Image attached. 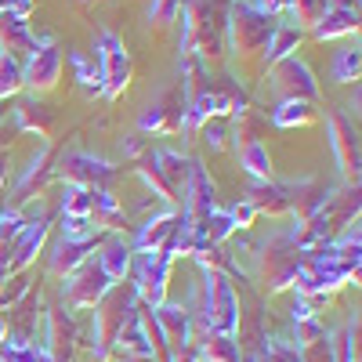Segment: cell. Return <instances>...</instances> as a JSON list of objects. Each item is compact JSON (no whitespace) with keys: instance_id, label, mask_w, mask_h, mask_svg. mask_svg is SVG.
Returning <instances> with one entry per match:
<instances>
[{"instance_id":"cell-1","label":"cell","mask_w":362,"mask_h":362,"mask_svg":"<svg viewBox=\"0 0 362 362\" xmlns=\"http://www.w3.org/2000/svg\"><path fill=\"white\" fill-rule=\"evenodd\" d=\"M276 33V22L268 15L254 11L247 0H228L225 11V47L232 51L243 80H257L264 76V54Z\"/></svg>"},{"instance_id":"cell-47","label":"cell","mask_w":362,"mask_h":362,"mask_svg":"<svg viewBox=\"0 0 362 362\" xmlns=\"http://www.w3.org/2000/svg\"><path fill=\"white\" fill-rule=\"evenodd\" d=\"M228 218H232V225H235V228H250V225H254V218H257V210H254L247 199H235V203L228 206Z\"/></svg>"},{"instance_id":"cell-45","label":"cell","mask_w":362,"mask_h":362,"mask_svg":"<svg viewBox=\"0 0 362 362\" xmlns=\"http://www.w3.org/2000/svg\"><path fill=\"white\" fill-rule=\"evenodd\" d=\"M181 11V0H153L148 4V22L153 25H170Z\"/></svg>"},{"instance_id":"cell-55","label":"cell","mask_w":362,"mask_h":362,"mask_svg":"<svg viewBox=\"0 0 362 362\" xmlns=\"http://www.w3.org/2000/svg\"><path fill=\"white\" fill-rule=\"evenodd\" d=\"M170 362H196V348L189 344L185 351H177V355H170Z\"/></svg>"},{"instance_id":"cell-5","label":"cell","mask_w":362,"mask_h":362,"mask_svg":"<svg viewBox=\"0 0 362 362\" xmlns=\"http://www.w3.org/2000/svg\"><path fill=\"white\" fill-rule=\"evenodd\" d=\"M300 261H305V254L297 250V243H293L286 232H279V235H272L268 243H261V254H257V279L264 283L268 293L290 290Z\"/></svg>"},{"instance_id":"cell-39","label":"cell","mask_w":362,"mask_h":362,"mask_svg":"<svg viewBox=\"0 0 362 362\" xmlns=\"http://www.w3.org/2000/svg\"><path fill=\"white\" fill-rule=\"evenodd\" d=\"M329 76L337 83H355L362 76V51L358 47H341L334 54V66H329Z\"/></svg>"},{"instance_id":"cell-42","label":"cell","mask_w":362,"mask_h":362,"mask_svg":"<svg viewBox=\"0 0 362 362\" xmlns=\"http://www.w3.org/2000/svg\"><path fill=\"white\" fill-rule=\"evenodd\" d=\"M90 196H95V189L66 185V196H62V214H66V218H90Z\"/></svg>"},{"instance_id":"cell-27","label":"cell","mask_w":362,"mask_h":362,"mask_svg":"<svg viewBox=\"0 0 362 362\" xmlns=\"http://www.w3.org/2000/svg\"><path fill=\"white\" fill-rule=\"evenodd\" d=\"M192 348H196L199 362H243L235 337H221V334H210V329H196Z\"/></svg>"},{"instance_id":"cell-44","label":"cell","mask_w":362,"mask_h":362,"mask_svg":"<svg viewBox=\"0 0 362 362\" xmlns=\"http://www.w3.org/2000/svg\"><path fill=\"white\" fill-rule=\"evenodd\" d=\"M297 358L300 362H334V348H329V334L308 344H297Z\"/></svg>"},{"instance_id":"cell-22","label":"cell","mask_w":362,"mask_h":362,"mask_svg":"<svg viewBox=\"0 0 362 362\" xmlns=\"http://www.w3.org/2000/svg\"><path fill=\"white\" fill-rule=\"evenodd\" d=\"M95 257H98L102 272H105L112 283H124V279L131 276L134 247H131V239H124V235H109V239H102V247H98Z\"/></svg>"},{"instance_id":"cell-36","label":"cell","mask_w":362,"mask_h":362,"mask_svg":"<svg viewBox=\"0 0 362 362\" xmlns=\"http://www.w3.org/2000/svg\"><path fill=\"white\" fill-rule=\"evenodd\" d=\"M239 167H243L254 181H272V156L261 141H250L239 148Z\"/></svg>"},{"instance_id":"cell-10","label":"cell","mask_w":362,"mask_h":362,"mask_svg":"<svg viewBox=\"0 0 362 362\" xmlns=\"http://www.w3.org/2000/svg\"><path fill=\"white\" fill-rule=\"evenodd\" d=\"M116 167L95 153H80V148H69V153L54 163V177H62L66 185H80V189H109L116 181Z\"/></svg>"},{"instance_id":"cell-34","label":"cell","mask_w":362,"mask_h":362,"mask_svg":"<svg viewBox=\"0 0 362 362\" xmlns=\"http://www.w3.org/2000/svg\"><path fill=\"white\" fill-rule=\"evenodd\" d=\"M261 131H264V116L257 112V109H243V112H235L232 116V141H235V153L243 145H250V141H261Z\"/></svg>"},{"instance_id":"cell-15","label":"cell","mask_w":362,"mask_h":362,"mask_svg":"<svg viewBox=\"0 0 362 362\" xmlns=\"http://www.w3.org/2000/svg\"><path fill=\"white\" fill-rule=\"evenodd\" d=\"M210 210H218V192H214V181H210L206 167L199 160L189 156V177H185V189H181V214L189 221L206 218Z\"/></svg>"},{"instance_id":"cell-12","label":"cell","mask_w":362,"mask_h":362,"mask_svg":"<svg viewBox=\"0 0 362 362\" xmlns=\"http://www.w3.org/2000/svg\"><path fill=\"white\" fill-rule=\"evenodd\" d=\"M326 127H329V148H334V160H337V167H341L344 185H358L362 153H358L355 124H351L344 112H329V116H326Z\"/></svg>"},{"instance_id":"cell-53","label":"cell","mask_w":362,"mask_h":362,"mask_svg":"<svg viewBox=\"0 0 362 362\" xmlns=\"http://www.w3.org/2000/svg\"><path fill=\"white\" fill-rule=\"evenodd\" d=\"M33 8H37V0H8V11L18 15V18H29V15H33Z\"/></svg>"},{"instance_id":"cell-23","label":"cell","mask_w":362,"mask_h":362,"mask_svg":"<svg viewBox=\"0 0 362 362\" xmlns=\"http://www.w3.org/2000/svg\"><path fill=\"white\" fill-rule=\"evenodd\" d=\"M29 51H37V37L29 33V22L4 8V11H0V54L25 58Z\"/></svg>"},{"instance_id":"cell-61","label":"cell","mask_w":362,"mask_h":362,"mask_svg":"<svg viewBox=\"0 0 362 362\" xmlns=\"http://www.w3.org/2000/svg\"><path fill=\"white\" fill-rule=\"evenodd\" d=\"M0 148H4V145H0Z\"/></svg>"},{"instance_id":"cell-57","label":"cell","mask_w":362,"mask_h":362,"mask_svg":"<svg viewBox=\"0 0 362 362\" xmlns=\"http://www.w3.org/2000/svg\"><path fill=\"white\" fill-rule=\"evenodd\" d=\"M341 8H351V11H358V0H337Z\"/></svg>"},{"instance_id":"cell-43","label":"cell","mask_w":362,"mask_h":362,"mask_svg":"<svg viewBox=\"0 0 362 362\" xmlns=\"http://www.w3.org/2000/svg\"><path fill=\"white\" fill-rule=\"evenodd\" d=\"M134 163H138L134 170H138V177L145 181V185H148V189H153V192H156V196H160L163 203H170V206H174V196H170V189L163 185V177H160V170L153 167V160H148V153H145L141 160H134Z\"/></svg>"},{"instance_id":"cell-24","label":"cell","mask_w":362,"mask_h":362,"mask_svg":"<svg viewBox=\"0 0 362 362\" xmlns=\"http://www.w3.org/2000/svg\"><path fill=\"white\" fill-rule=\"evenodd\" d=\"M148 160H153V167L160 170L163 185L170 189L174 206H181V189H185V177H189V156L174 153V148H153V153H148Z\"/></svg>"},{"instance_id":"cell-37","label":"cell","mask_w":362,"mask_h":362,"mask_svg":"<svg viewBox=\"0 0 362 362\" xmlns=\"http://www.w3.org/2000/svg\"><path fill=\"white\" fill-rule=\"evenodd\" d=\"M334 362H358V319H348L337 334H329Z\"/></svg>"},{"instance_id":"cell-31","label":"cell","mask_w":362,"mask_h":362,"mask_svg":"<svg viewBox=\"0 0 362 362\" xmlns=\"http://www.w3.org/2000/svg\"><path fill=\"white\" fill-rule=\"evenodd\" d=\"M69 62H73V73H76V83L83 95H102V66L95 54H83V51H69Z\"/></svg>"},{"instance_id":"cell-17","label":"cell","mask_w":362,"mask_h":362,"mask_svg":"<svg viewBox=\"0 0 362 362\" xmlns=\"http://www.w3.org/2000/svg\"><path fill=\"white\" fill-rule=\"evenodd\" d=\"M153 319H156V326H160V334H163L170 355L185 351V348L192 344V312H189V308L163 300L160 308H153Z\"/></svg>"},{"instance_id":"cell-32","label":"cell","mask_w":362,"mask_h":362,"mask_svg":"<svg viewBox=\"0 0 362 362\" xmlns=\"http://www.w3.org/2000/svg\"><path fill=\"white\" fill-rule=\"evenodd\" d=\"M300 40H305V29H297V25H276L272 44H268V54H264V69L276 66V62H283V58H290Z\"/></svg>"},{"instance_id":"cell-8","label":"cell","mask_w":362,"mask_h":362,"mask_svg":"<svg viewBox=\"0 0 362 362\" xmlns=\"http://www.w3.org/2000/svg\"><path fill=\"white\" fill-rule=\"evenodd\" d=\"M95 58L102 66V98L116 102L127 90V83H131V51L112 29H98Z\"/></svg>"},{"instance_id":"cell-26","label":"cell","mask_w":362,"mask_h":362,"mask_svg":"<svg viewBox=\"0 0 362 362\" xmlns=\"http://www.w3.org/2000/svg\"><path fill=\"white\" fill-rule=\"evenodd\" d=\"M15 124H18V131H29V134H37V138H51V131H54V109L44 102V98H22L15 109Z\"/></svg>"},{"instance_id":"cell-14","label":"cell","mask_w":362,"mask_h":362,"mask_svg":"<svg viewBox=\"0 0 362 362\" xmlns=\"http://www.w3.org/2000/svg\"><path fill=\"white\" fill-rule=\"evenodd\" d=\"M109 286L112 279L102 272L98 257H87L80 268H73L66 276V300H69V308H95Z\"/></svg>"},{"instance_id":"cell-46","label":"cell","mask_w":362,"mask_h":362,"mask_svg":"<svg viewBox=\"0 0 362 362\" xmlns=\"http://www.w3.org/2000/svg\"><path fill=\"white\" fill-rule=\"evenodd\" d=\"M264 362H300V358H297V348H293V344L264 341Z\"/></svg>"},{"instance_id":"cell-25","label":"cell","mask_w":362,"mask_h":362,"mask_svg":"<svg viewBox=\"0 0 362 362\" xmlns=\"http://www.w3.org/2000/svg\"><path fill=\"white\" fill-rule=\"evenodd\" d=\"M329 192H334V189H326L322 181H315V177H308V181H297V185H290V214H293L297 221H308V218H315L319 210L326 206Z\"/></svg>"},{"instance_id":"cell-59","label":"cell","mask_w":362,"mask_h":362,"mask_svg":"<svg viewBox=\"0 0 362 362\" xmlns=\"http://www.w3.org/2000/svg\"><path fill=\"white\" fill-rule=\"evenodd\" d=\"M0 11H4V0H0Z\"/></svg>"},{"instance_id":"cell-58","label":"cell","mask_w":362,"mask_h":362,"mask_svg":"<svg viewBox=\"0 0 362 362\" xmlns=\"http://www.w3.org/2000/svg\"><path fill=\"white\" fill-rule=\"evenodd\" d=\"M8 116V102H0V119H4Z\"/></svg>"},{"instance_id":"cell-21","label":"cell","mask_w":362,"mask_h":362,"mask_svg":"<svg viewBox=\"0 0 362 362\" xmlns=\"http://www.w3.org/2000/svg\"><path fill=\"white\" fill-rule=\"evenodd\" d=\"M243 199L257 210V214H268V218H283L290 214V185L283 181H254V185L243 192Z\"/></svg>"},{"instance_id":"cell-11","label":"cell","mask_w":362,"mask_h":362,"mask_svg":"<svg viewBox=\"0 0 362 362\" xmlns=\"http://www.w3.org/2000/svg\"><path fill=\"white\" fill-rule=\"evenodd\" d=\"M181 119H185V90H181V83H170L148 102V109L138 119V131L141 134H177Z\"/></svg>"},{"instance_id":"cell-28","label":"cell","mask_w":362,"mask_h":362,"mask_svg":"<svg viewBox=\"0 0 362 362\" xmlns=\"http://www.w3.org/2000/svg\"><path fill=\"white\" fill-rule=\"evenodd\" d=\"M90 228H105V232H119L127 225V218H124V210H119V203L112 199V192L109 189H95V196H90Z\"/></svg>"},{"instance_id":"cell-51","label":"cell","mask_w":362,"mask_h":362,"mask_svg":"<svg viewBox=\"0 0 362 362\" xmlns=\"http://www.w3.org/2000/svg\"><path fill=\"white\" fill-rule=\"evenodd\" d=\"M203 138H206V145L210 148H225V127L221 124H203Z\"/></svg>"},{"instance_id":"cell-18","label":"cell","mask_w":362,"mask_h":362,"mask_svg":"<svg viewBox=\"0 0 362 362\" xmlns=\"http://www.w3.org/2000/svg\"><path fill=\"white\" fill-rule=\"evenodd\" d=\"M51 177H54V148H51V145H40V153L29 160V167H25L22 177L15 181V192H11L15 206H18V203H29V199H37V196L47 189Z\"/></svg>"},{"instance_id":"cell-7","label":"cell","mask_w":362,"mask_h":362,"mask_svg":"<svg viewBox=\"0 0 362 362\" xmlns=\"http://www.w3.org/2000/svg\"><path fill=\"white\" fill-rule=\"evenodd\" d=\"M264 80H268L272 95H276L279 102H308V105L319 102V80L297 54L283 58V62H276V66H268Z\"/></svg>"},{"instance_id":"cell-30","label":"cell","mask_w":362,"mask_h":362,"mask_svg":"<svg viewBox=\"0 0 362 362\" xmlns=\"http://www.w3.org/2000/svg\"><path fill=\"white\" fill-rule=\"evenodd\" d=\"M112 355H153V344H148V337H145V326H141L138 308L127 315L124 326H119L116 344H112Z\"/></svg>"},{"instance_id":"cell-33","label":"cell","mask_w":362,"mask_h":362,"mask_svg":"<svg viewBox=\"0 0 362 362\" xmlns=\"http://www.w3.org/2000/svg\"><path fill=\"white\" fill-rule=\"evenodd\" d=\"M329 8H341L337 0H283V11L293 15L297 29H312Z\"/></svg>"},{"instance_id":"cell-35","label":"cell","mask_w":362,"mask_h":362,"mask_svg":"<svg viewBox=\"0 0 362 362\" xmlns=\"http://www.w3.org/2000/svg\"><path fill=\"white\" fill-rule=\"evenodd\" d=\"M315 119H319V112L308 102H279L272 109V124L276 127H308Z\"/></svg>"},{"instance_id":"cell-38","label":"cell","mask_w":362,"mask_h":362,"mask_svg":"<svg viewBox=\"0 0 362 362\" xmlns=\"http://www.w3.org/2000/svg\"><path fill=\"white\" fill-rule=\"evenodd\" d=\"M0 362H54V358L44 348H37L33 341L4 337V344H0Z\"/></svg>"},{"instance_id":"cell-60","label":"cell","mask_w":362,"mask_h":362,"mask_svg":"<svg viewBox=\"0 0 362 362\" xmlns=\"http://www.w3.org/2000/svg\"><path fill=\"white\" fill-rule=\"evenodd\" d=\"M4 8H8V0H4Z\"/></svg>"},{"instance_id":"cell-52","label":"cell","mask_w":362,"mask_h":362,"mask_svg":"<svg viewBox=\"0 0 362 362\" xmlns=\"http://www.w3.org/2000/svg\"><path fill=\"white\" fill-rule=\"evenodd\" d=\"M247 4H250L254 11H261V15H268V18H276V15L283 11V0H247Z\"/></svg>"},{"instance_id":"cell-13","label":"cell","mask_w":362,"mask_h":362,"mask_svg":"<svg viewBox=\"0 0 362 362\" xmlns=\"http://www.w3.org/2000/svg\"><path fill=\"white\" fill-rule=\"evenodd\" d=\"M51 235V218L47 214H37V218H25V225L18 228V235L11 239V250H8V268H4V279L8 276H18L29 264L37 261V254L44 250Z\"/></svg>"},{"instance_id":"cell-19","label":"cell","mask_w":362,"mask_h":362,"mask_svg":"<svg viewBox=\"0 0 362 362\" xmlns=\"http://www.w3.org/2000/svg\"><path fill=\"white\" fill-rule=\"evenodd\" d=\"M102 247V235H83V239H58V247L51 250L47 257V268L54 272V276H69L73 268H80L87 257H95Z\"/></svg>"},{"instance_id":"cell-16","label":"cell","mask_w":362,"mask_h":362,"mask_svg":"<svg viewBox=\"0 0 362 362\" xmlns=\"http://www.w3.org/2000/svg\"><path fill=\"white\" fill-rule=\"evenodd\" d=\"M44 322H47L44 351H47L54 362H73V355H76V348H80L76 319H73L66 308H47V312H44Z\"/></svg>"},{"instance_id":"cell-20","label":"cell","mask_w":362,"mask_h":362,"mask_svg":"<svg viewBox=\"0 0 362 362\" xmlns=\"http://www.w3.org/2000/svg\"><path fill=\"white\" fill-rule=\"evenodd\" d=\"M185 221V214H181V206H167L163 214H153L141 228H138V235L131 239V247H134V254H145V250H160L167 239H170V232Z\"/></svg>"},{"instance_id":"cell-40","label":"cell","mask_w":362,"mask_h":362,"mask_svg":"<svg viewBox=\"0 0 362 362\" xmlns=\"http://www.w3.org/2000/svg\"><path fill=\"white\" fill-rule=\"evenodd\" d=\"M22 90V62L11 54H0V102H11Z\"/></svg>"},{"instance_id":"cell-54","label":"cell","mask_w":362,"mask_h":362,"mask_svg":"<svg viewBox=\"0 0 362 362\" xmlns=\"http://www.w3.org/2000/svg\"><path fill=\"white\" fill-rule=\"evenodd\" d=\"M8 167H11V160H8L4 148H0V189H4V181H8Z\"/></svg>"},{"instance_id":"cell-3","label":"cell","mask_w":362,"mask_h":362,"mask_svg":"<svg viewBox=\"0 0 362 362\" xmlns=\"http://www.w3.org/2000/svg\"><path fill=\"white\" fill-rule=\"evenodd\" d=\"M243 326V312H239V297L228 276L221 272H203V300L199 312L192 315V334L196 329H210L221 337H235Z\"/></svg>"},{"instance_id":"cell-56","label":"cell","mask_w":362,"mask_h":362,"mask_svg":"<svg viewBox=\"0 0 362 362\" xmlns=\"http://www.w3.org/2000/svg\"><path fill=\"white\" fill-rule=\"evenodd\" d=\"M119 362H156L153 355H119Z\"/></svg>"},{"instance_id":"cell-29","label":"cell","mask_w":362,"mask_h":362,"mask_svg":"<svg viewBox=\"0 0 362 362\" xmlns=\"http://www.w3.org/2000/svg\"><path fill=\"white\" fill-rule=\"evenodd\" d=\"M348 33H358V11H351V8H329L312 25L315 40H337V37H348Z\"/></svg>"},{"instance_id":"cell-9","label":"cell","mask_w":362,"mask_h":362,"mask_svg":"<svg viewBox=\"0 0 362 362\" xmlns=\"http://www.w3.org/2000/svg\"><path fill=\"white\" fill-rule=\"evenodd\" d=\"M58 80H62V47L51 37H40L37 51H29L25 62H22V87L33 98H40V95L58 87Z\"/></svg>"},{"instance_id":"cell-48","label":"cell","mask_w":362,"mask_h":362,"mask_svg":"<svg viewBox=\"0 0 362 362\" xmlns=\"http://www.w3.org/2000/svg\"><path fill=\"white\" fill-rule=\"evenodd\" d=\"M293 329H297V344H308V341L326 337V326L319 319H300V322H293Z\"/></svg>"},{"instance_id":"cell-50","label":"cell","mask_w":362,"mask_h":362,"mask_svg":"<svg viewBox=\"0 0 362 362\" xmlns=\"http://www.w3.org/2000/svg\"><path fill=\"white\" fill-rule=\"evenodd\" d=\"M145 153H148V141H145L141 131H134V134L124 138V156H127V160H141Z\"/></svg>"},{"instance_id":"cell-6","label":"cell","mask_w":362,"mask_h":362,"mask_svg":"<svg viewBox=\"0 0 362 362\" xmlns=\"http://www.w3.org/2000/svg\"><path fill=\"white\" fill-rule=\"evenodd\" d=\"M170 268H174V254H167L163 247L160 250H145V254H134L131 261V283L138 290V300L145 308H160L167 300V283H170Z\"/></svg>"},{"instance_id":"cell-41","label":"cell","mask_w":362,"mask_h":362,"mask_svg":"<svg viewBox=\"0 0 362 362\" xmlns=\"http://www.w3.org/2000/svg\"><path fill=\"white\" fill-rule=\"evenodd\" d=\"M192 257L199 261V268H203V272H221V276H235V272H239L225 247H203V250H196Z\"/></svg>"},{"instance_id":"cell-49","label":"cell","mask_w":362,"mask_h":362,"mask_svg":"<svg viewBox=\"0 0 362 362\" xmlns=\"http://www.w3.org/2000/svg\"><path fill=\"white\" fill-rule=\"evenodd\" d=\"M83 235H95L87 218H66L62 214V239H83Z\"/></svg>"},{"instance_id":"cell-4","label":"cell","mask_w":362,"mask_h":362,"mask_svg":"<svg viewBox=\"0 0 362 362\" xmlns=\"http://www.w3.org/2000/svg\"><path fill=\"white\" fill-rule=\"evenodd\" d=\"M138 308V290L131 279L124 283H112L102 300L95 305V341H90V355H95L98 362L112 358V344H116V334L119 326L127 322V315Z\"/></svg>"},{"instance_id":"cell-2","label":"cell","mask_w":362,"mask_h":362,"mask_svg":"<svg viewBox=\"0 0 362 362\" xmlns=\"http://www.w3.org/2000/svg\"><path fill=\"white\" fill-rule=\"evenodd\" d=\"M228 0H181V54H192L214 73L225 62Z\"/></svg>"}]
</instances>
